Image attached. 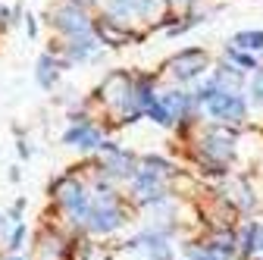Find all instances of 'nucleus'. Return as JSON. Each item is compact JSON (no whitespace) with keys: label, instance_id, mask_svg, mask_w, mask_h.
<instances>
[{"label":"nucleus","instance_id":"nucleus-1","mask_svg":"<svg viewBox=\"0 0 263 260\" xmlns=\"http://www.w3.org/2000/svg\"><path fill=\"white\" fill-rule=\"evenodd\" d=\"M57 201L60 207L66 210V216H69V222L76 226H88V216H91V198H88V191L82 188V182L76 179H60L57 182Z\"/></svg>","mask_w":263,"mask_h":260},{"label":"nucleus","instance_id":"nucleus-2","mask_svg":"<svg viewBox=\"0 0 263 260\" xmlns=\"http://www.w3.org/2000/svg\"><path fill=\"white\" fill-rule=\"evenodd\" d=\"M122 226V210L113 198V191L110 188H101V194L94 198L91 204V216H88V229L97 232V235H107L113 229H119Z\"/></svg>","mask_w":263,"mask_h":260},{"label":"nucleus","instance_id":"nucleus-3","mask_svg":"<svg viewBox=\"0 0 263 260\" xmlns=\"http://www.w3.org/2000/svg\"><path fill=\"white\" fill-rule=\"evenodd\" d=\"M207 113L219 122H241L245 119V101L235 91H210L204 97Z\"/></svg>","mask_w":263,"mask_h":260},{"label":"nucleus","instance_id":"nucleus-4","mask_svg":"<svg viewBox=\"0 0 263 260\" xmlns=\"http://www.w3.org/2000/svg\"><path fill=\"white\" fill-rule=\"evenodd\" d=\"M207 69V53L204 50H182L179 57L170 60V72L179 79V82H188L194 76H201Z\"/></svg>","mask_w":263,"mask_h":260},{"label":"nucleus","instance_id":"nucleus-5","mask_svg":"<svg viewBox=\"0 0 263 260\" xmlns=\"http://www.w3.org/2000/svg\"><path fill=\"white\" fill-rule=\"evenodd\" d=\"M201 144H204V154L207 157H213L216 163H222V160H229V157H232V151H235V135L222 132V128H210Z\"/></svg>","mask_w":263,"mask_h":260},{"label":"nucleus","instance_id":"nucleus-6","mask_svg":"<svg viewBox=\"0 0 263 260\" xmlns=\"http://www.w3.org/2000/svg\"><path fill=\"white\" fill-rule=\"evenodd\" d=\"M53 25L63 28V31H69L72 38H76V35H88V28H91L79 7H63V10H57V13H53Z\"/></svg>","mask_w":263,"mask_h":260},{"label":"nucleus","instance_id":"nucleus-7","mask_svg":"<svg viewBox=\"0 0 263 260\" xmlns=\"http://www.w3.org/2000/svg\"><path fill=\"white\" fill-rule=\"evenodd\" d=\"M101 151L107 154V160H104V170L107 173H113V176H135V170H132V157L125 154V151H119V147H113V144H101Z\"/></svg>","mask_w":263,"mask_h":260},{"label":"nucleus","instance_id":"nucleus-8","mask_svg":"<svg viewBox=\"0 0 263 260\" xmlns=\"http://www.w3.org/2000/svg\"><path fill=\"white\" fill-rule=\"evenodd\" d=\"M63 141H66V144H72V147H101V144H104V141H101V132H97L94 125H88V122L72 125L69 132H66Z\"/></svg>","mask_w":263,"mask_h":260},{"label":"nucleus","instance_id":"nucleus-9","mask_svg":"<svg viewBox=\"0 0 263 260\" xmlns=\"http://www.w3.org/2000/svg\"><path fill=\"white\" fill-rule=\"evenodd\" d=\"M97 35H101L104 38V44H128V41H135V35H132V31L128 28H119L113 19H104L101 25H97Z\"/></svg>","mask_w":263,"mask_h":260},{"label":"nucleus","instance_id":"nucleus-10","mask_svg":"<svg viewBox=\"0 0 263 260\" xmlns=\"http://www.w3.org/2000/svg\"><path fill=\"white\" fill-rule=\"evenodd\" d=\"M185 254L191 257V260H232V251H226V248H219V245H204V248H197V245H188L185 248Z\"/></svg>","mask_w":263,"mask_h":260},{"label":"nucleus","instance_id":"nucleus-11","mask_svg":"<svg viewBox=\"0 0 263 260\" xmlns=\"http://www.w3.org/2000/svg\"><path fill=\"white\" fill-rule=\"evenodd\" d=\"M241 251L245 254H263V226L251 222L245 229V238H241Z\"/></svg>","mask_w":263,"mask_h":260},{"label":"nucleus","instance_id":"nucleus-12","mask_svg":"<svg viewBox=\"0 0 263 260\" xmlns=\"http://www.w3.org/2000/svg\"><path fill=\"white\" fill-rule=\"evenodd\" d=\"M163 104H166V110H170V116L176 119H182V116H188V94H182V91H173V94H166L163 97Z\"/></svg>","mask_w":263,"mask_h":260},{"label":"nucleus","instance_id":"nucleus-13","mask_svg":"<svg viewBox=\"0 0 263 260\" xmlns=\"http://www.w3.org/2000/svg\"><path fill=\"white\" fill-rule=\"evenodd\" d=\"M232 44L238 50H263V31H238Z\"/></svg>","mask_w":263,"mask_h":260},{"label":"nucleus","instance_id":"nucleus-14","mask_svg":"<svg viewBox=\"0 0 263 260\" xmlns=\"http://www.w3.org/2000/svg\"><path fill=\"white\" fill-rule=\"evenodd\" d=\"M107 7L116 16H135V13H144V0H107Z\"/></svg>","mask_w":263,"mask_h":260},{"label":"nucleus","instance_id":"nucleus-15","mask_svg":"<svg viewBox=\"0 0 263 260\" xmlns=\"http://www.w3.org/2000/svg\"><path fill=\"white\" fill-rule=\"evenodd\" d=\"M91 50H94V44H91V38H88V35H76V38H72V44H69V57H72V60H85Z\"/></svg>","mask_w":263,"mask_h":260},{"label":"nucleus","instance_id":"nucleus-16","mask_svg":"<svg viewBox=\"0 0 263 260\" xmlns=\"http://www.w3.org/2000/svg\"><path fill=\"white\" fill-rule=\"evenodd\" d=\"M53 79H57V66H53V60H50V57H41V63H38V82H41L44 88H50V85H53Z\"/></svg>","mask_w":263,"mask_h":260},{"label":"nucleus","instance_id":"nucleus-17","mask_svg":"<svg viewBox=\"0 0 263 260\" xmlns=\"http://www.w3.org/2000/svg\"><path fill=\"white\" fill-rule=\"evenodd\" d=\"M163 13H166V0H144V13L147 19H163Z\"/></svg>","mask_w":263,"mask_h":260},{"label":"nucleus","instance_id":"nucleus-18","mask_svg":"<svg viewBox=\"0 0 263 260\" xmlns=\"http://www.w3.org/2000/svg\"><path fill=\"white\" fill-rule=\"evenodd\" d=\"M251 94H254V101L263 107V69L254 76V85H251Z\"/></svg>","mask_w":263,"mask_h":260},{"label":"nucleus","instance_id":"nucleus-19","mask_svg":"<svg viewBox=\"0 0 263 260\" xmlns=\"http://www.w3.org/2000/svg\"><path fill=\"white\" fill-rule=\"evenodd\" d=\"M22 235H25V226L22 222H16V229H13V235H10V248L16 251V248H22Z\"/></svg>","mask_w":263,"mask_h":260},{"label":"nucleus","instance_id":"nucleus-20","mask_svg":"<svg viewBox=\"0 0 263 260\" xmlns=\"http://www.w3.org/2000/svg\"><path fill=\"white\" fill-rule=\"evenodd\" d=\"M229 57H232V60H238L241 66H254V69H257V63H254V57H245V53H238V50H229Z\"/></svg>","mask_w":263,"mask_h":260},{"label":"nucleus","instance_id":"nucleus-21","mask_svg":"<svg viewBox=\"0 0 263 260\" xmlns=\"http://www.w3.org/2000/svg\"><path fill=\"white\" fill-rule=\"evenodd\" d=\"M173 4H176V7H188V4H191V0H173Z\"/></svg>","mask_w":263,"mask_h":260},{"label":"nucleus","instance_id":"nucleus-22","mask_svg":"<svg viewBox=\"0 0 263 260\" xmlns=\"http://www.w3.org/2000/svg\"><path fill=\"white\" fill-rule=\"evenodd\" d=\"M4 226H7V222H4V216H0V232H4Z\"/></svg>","mask_w":263,"mask_h":260},{"label":"nucleus","instance_id":"nucleus-23","mask_svg":"<svg viewBox=\"0 0 263 260\" xmlns=\"http://www.w3.org/2000/svg\"><path fill=\"white\" fill-rule=\"evenodd\" d=\"M7 260H22V257H7Z\"/></svg>","mask_w":263,"mask_h":260},{"label":"nucleus","instance_id":"nucleus-24","mask_svg":"<svg viewBox=\"0 0 263 260\" xmlns=\"http://www.w3.org/2000/svg\"><path fill=\"white\" fill-rule=\"evenodd\" d=\"M76 4H88V0H76Z\"/></svg>","mask_w":263,"mask_h":260},{"label":"nucleus","instance_id":"nucleus-25","mask_svg":"<svg viewBox=\"0 0 263 260\" xmlns=\"http://www.w3.org/2000/svg\"><path fill=\"white\" fill-rule=\"evenodd\" d=\"M4 16H7V13H4V10H0V19H4Z\"/></svg>","mask_w":263,"mask_h":260}]
</instances>
